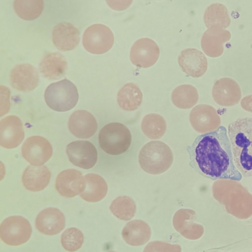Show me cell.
<instances>
[{
	"label": "cell",
	"mask_w": 252,
	"mask_h": 252,
	"mask_svg": "<svg viewBox=\"0 0 252 252\" xmlns=\"http://www.w3.org/2000/svg\"><path fill=\"white\" fill-rule=\"evenodd\" d=\"M86 181L82 173L74 169L62 171L56 181L58 192L65 197H73L82 193L86 188Z\"/></svg>",
	"instance_id": "11"
},
{
	"label": "cell",
	"mask_w": 252,
	"mask_h": 252,
	"mask_svg": "<svg viewBox=\"0 0 252 252\" xmlns=\"http://www.w3.org/2000/svg\"><path fill=\"white\" fill-rule=\"evenodd\" d=\"M65 225V217L58 209L49 207L41 211L35 219V226L41 233L54 235L61 232Z\"/></svg>",
	"instance_id": "18"
},
{
	"label": "cell",
	"mask_w": 252,
	"mask_h": 252,
	"mask_svg": "<svg viewBox=\"0 0 252 252\" xmlns=\"http://www.w3.org/2000/svg\"><path fill=\"white\" fill-rule=\"evenodd\" d=\"M139 162L146 172L161 174L172 165L173 155L169 147L160 141H152L145 144L139 154Z\"/></svg>",
	"instance_id": "3"
},
{
	"label": "cell",
	"mask_w": 252,
	"mask_h": 252,
	"mask_svg": "<svg viewBox=\"0 0 252 252\" xmlns=\"http://www.w3.org/2000/svg\"><path fill=\"white\" fill-rule=\"evenodd\" d=\"M234 162L244 177H252V118H239L228 126Z\"/></svg>",
	"instance_id": "2"
},
{
	"label": "cell",
	"mask_w": 252,
	"mask_h": 252,
	"mask_svg": "<svg viewBox=\"0 0 252 252\" xmlns=\"http://www.w3.org/2000/svg\"><path fill=\"white\" fill-rule=\"evenodd\" d=\"M11 86L15 90L24 92L34 89L39 82V75L36 69L29 63H22L15 66L9 75Z\"/></svg>",
	"instance_id": "14"
},
{
	"label": "cell",
	"mask_w": 252,
	"mask_h": 252,
	"mask_svg": "<svg viewBox=\"0 0 252 252\" xmlns=\"http://www.w3.org/2000/svg\"><path fill=\"white\" fill-rule=\"evenodd\" d=\"M151 233V228L148 223L142 220H134L126 224L122 230V235L128 245L139 246L149 241Z\"/></svg>",
	"instance_id": "21"
},
{
	"label": "cell",
	"mask_w": 252,
	"mask_h": 252,
	"mask_svg": "<svg viewBox=\"0 0 252 252\" xmlns=\"http://www.w3.org/2000/svg\"><path fill=\"white\" fill-rule=\"evenodd\" d=\"M67 63L60 53L52 52L46 55L39 63V71L43 77L50 80L62 78L66 72Z\"/></svg>",
	"instance_id": "22"
},
{
	"label": "cell",
	"mask_w": 252,
	"mask_h": 252,
	"mask_svg": "<svg viewBox=\"0 0 252 252\" xmlns=\"http://www.w3.org/2000/svg\"><path fill=\"white\" fill-rule=\"evenodd\" d=\"M52 153L51 144L40 136L28 138L22 146L23 157L33 166H40L46 162L51 157Z\"/></svg>",
	"instance_id": "8"
},
{
	"label": "cell",
	"mask_w": 252,
	"mask_h": 252,
	"mask_svg": "<svg viewBox=\"0 0 252 252\" xmlns=\"http://www.w3.org/2000/svg\"><path fill=\"white\" fill-rule=\"evenodd\" d=\"M218 117L215 108L207 104H199L195 106L189 114V121L192 127L200 133L211 130Z\"/></svg>",
	"instance_id": "24"
},
{
	"label": "cell",
	"mask_w": 252,
	"mask_h": 252,
	"mask_svg": "<svg viewBox=\"0 0 252 252\" xmlns=\"http://www.w3.org/2000/svg\"><path fill=\"white\" fill-rule=\"evenodd\" d=\"M78 98L76 86L66 79L51 84L44 93L47 105L59 112H65L72 109L76 105Z\"/></svg>",
	"instance_id": "4"
},
{
	"label": "cell",
	"mask_w": 252,
	"mask_h": 252,
	"mask_svg": "<svg viewBox=\"0 0 252 252\" xmlns=\"http://www.w3.org/2000/svg\"><path fill=\"white\" fill-rule=\"evenodd\" d=\"M241 105L245 110L252 112V94L244 97L241 100Z\"/></svg>",
	"instance_id": "34"
},
{
	"label": "cell",
	"mask_w": 252,
	"mask_h": 252,
	"mask_svg": "<svg viewBox=\"0 0 252 252\" xmlns=\"http://www.w3.org/2000/svg\"></svg>",
	"instance_id": "35"
},
{
	"label": "cell",
	"mask_w": 252,
	"mask_h": 252,
	"mask_svg": "<svg viewBox=\"0 0 252 252\" xmlns=\"http://www.w3.org/2000/svg\"><path fill=\"white\" fill-rule=\"evenodd\" d=\"M98 140L101 148L107 154L119 155L126 152L131 143L128 128L119 123H111L100 130Z\"/></svg>",
	"instance_id": "5"
},
{
	"label": "cell",
	"mask_w": 252,
	"mask_h": 252,
	"mask_svg": "<svg viewBox=\"0 0 252 252\" xmlns=\"http://www.w3.org/2000/svg\"><path fill=\"white\" fill-rule=\"evenodd\" d=\"M50 178L51 173L46 166L29 165L23 174L22 182L27 189L35 192L44 189Z\"/></svg>",
	"instance_id": "23"
},
{
	"label": "cell",
	"mask_w": 252,
	"mask_h": 252,
	"mask_svg": "<svg viewBox=\"0 0 252 252\" xmlns=\"http://www.w3.org/2000/svg\"><path fill=\"white\" fill-rule=\"evenodd\" d=\"M32 229L29 221L20 216L5 219L0 226V237L6 244L19 246L30 238Z\"/></svg>",
	"instance_id": "6"
},
{
	"label": "cell",
	"mask_w": 252,
	"mask_h": 252,
	"mask_svg": "<svg viewBox=\"0 0 252 252\" xmlns=\"http://www.w3.org/2000/svg\"><path fill=\"white\" fill-rule=\"evenodd\" d=\"M196 212L189 209H181L174 215L173 224L174 228L184 237L189 240H197L204 233L201 224L194 222Z\"/></svg>",
	"instance_id": "12"
},
{
	"label": "cell",
	"mask_w": 252,
	"mask_h": 252,
	"mask_svg": "<svg viewBox=\"0 0 252 252\" xmlns=\"http://www.w3.org/2000/svg\"><path fill=\"white\" fill-rule=\"evenodd\" d=\"M230 38L231 33L228 30L219 26L211 27L202 35L201 41L202 49L210 57H220L223 52V44L229 41Z\"/></svg>",
	"instance_id": "15"
},
{
	"label": "cell",
	"mask_w": 252,
	"mask_h": 252,
	"mask_svg": "<svg viewBox=\"0 0 252 252\" xmlns=\"http://www.w3.org/2000/svg\"><path fill=\"white\" fill-rule=\"evenodd\" d=\"M195 160L201 173L212 180L241 181L236 168L227 130L224 126L198 138L194 149Z\"/></svg>",
	"instance_id": "1"
},
{
	"label": "cell",
	"mask_w": 252,
	"mask_h": 252,
	"mask_svg": "<svg viewBox=\"0 0 252 252\" xmlns=\"http://www.w3.org/2000/svg\"><path fill=\"white\" fill-rule=\"evenodd\" d=\"M197 89L190 84L181 85L176 87L171 94L173 104L181 109H189L196 104L198 100Z\"/></svg>",
	"instance_id": "27"
},
{
	"label": "cell",
	"mask_w": 252,
	"mask_h": 252,
	"mask_svg": "<svg viewBox=\"0 0 252 252\" xmlns=\"http://www.w3.org/2000/svg\"><path fill=\"white\" fill-rule=\"evenodd\" d=\"M109 208L117 218L123 220H129L134 216L136 206L134 201L130 197L121 196L112 201Z\"/></svg>",
	"instance_id": "31"
},
{
	"label": "cell",
	"mask_w": 252,
	"mask_h": 252,
	"mask_svg": "<svg viewBox=\"0 0 252 252\" xmlns=\"http://www.w3.org/2000/svg\"><path fill=\"white\" fill-rule=\"evenodd\" d=\"M70 131L76 137L86 139L93 136L97 125L94 117L86 110H77L70 116L68 122Z\"/></svg>",
	"instance_id": "19"
},
{
	"label": "cell",
	"mask_w": 252,
	"mask_h": 252,
	"mask_svg": "<svg viewBox=\"0 0 252 252\" xmlns=\"http://www.w3.org/2000/svg\"><path fill=\"white\" fill-rule=\"evenodd\" d=\"M79 30L68 22L56 25L52 31V40L58 49L63 51L74 49L80 41Z\"/></svg>",
	"instance_id": "20"
},
{
	"label": "cell",
	"mask_w": 252,
	"mask_h": 252,
	"mask_svg": "<svg viewBox=\"0 0 252 252\" xmlns=\"http://www.w3.org/2000/svg\"><path fill=\"white\" fill-rule=\"evenodd\" d=\"M179 64L187 75L194 78L202 76L207 69V60L204 54L194 48H187L178 56Z\"/></svg>",
	"instance_id": "17"
},
{
	"label": "cell",
	"mask_w": 252,
	"mask_h": 252,
	"mask_svg": "<svg viewBox=\"0 0 252 252\" xmlns=\"http://www.w3.org/2000/svg\"><path fill=\"white\" fill-rule=\"evenodd\" d=\"M159 48L156 42L149 38H141L132 46L130 58L132 63L139 67L147 68L158 61Z\"/></svg>",
	"instance_id": "9"
},
{
	"label": "cell",
	"mask_w": 252,
	"mask_h": 252,
	"mask_svg": "<svg viewBox=\"0 0 252 252\" xmlns=\"http://www.w3.org/2000/svg\"><path fill=\"white\" fill-rule=\"evenodd\" d=\"M182 248L177 244L154 241L149 243L145 247L143 252H181Z\"/></svg>",
	"instance_id": "33"
},
{
	"label": "cell",
	"mask_w": 252,
	"mask_h": 252,
	"mask_svg": "<svg viewBox=\"0 0 252 252\" xmlns=\"http://www.w3.org/2000/svg\"><path fill=\"white\" fill-rule=\"evenodd\" d=\"M25 136L23 124L17 116L10 115L0 122V144L5 148L18 146Z\"/></svg>",
	"instance_id": "13"
},
{
	"label": "cell",
	"mask_w": 252,
	"mask_h": 252,
	"mask_svg": "<svg viewBox=\"0 0 252 252\" xmlns=\"http://www.w3.org/2000/svg\"><path fill=\"white\" fill-rule=\"evenodd\" d=\"M204 21L208 28L214 26L226 28L231 22L226 7L220 3L212 4L207 8L204 15Z\"/></svg>",
	"instance_id": "28"
},
{
	"label": "cell",
	"mask_w": 252,
	"mask_h": 252,
	"mask_svg": "<svg viewBox=\"0 0 252 252\" xmlns=\"http://www.w3.org/2000/svg\"><path fill=\"white\" fill-rule=\"evenodd\" d=\"M82 232L75 227L67 228L62 233L61 238L63 247L67 251L74 252L79 250L84 243Z\"/></svg>",
	"instance_id": "32"
},
{
	"label": "cell",
	"mask_w": 252,
	"mask_h": 252,
	"mask_svg": "<svg viewBox=\"0 0 252 252\" xmlns=\"http://www.w3.org/2000/svg\"><path fill=\"white\" fill-rule=\"evenodd\" d=\"M66 151L70 161L82 168L90 169L97 161V150L88 141L72 142L67 145Z\"/></svg>",
	"instance_id": "10"
},
{
	"label": "cell",
	"mask_w": 252,
	"mask_h": 252,
	"mask_svg": "<svg viewBox=\"0 0 252 252\" xmlns=\"http://www.w3.org/2000/svg\"><path fill=\"white\" fill-rule=\"evenodd\" d=\"M141 129L148 138L159 139L166 130V123L161 115L155 113L149 114L143 118Z\"/></svg>",
	"instance_id": "29"
},
{
	"label": "cell",
	"mask_w": 252,
	"mask_h": 252,
	"mask_svg": "<svg viewBox=\"0 0 252 252\" xmlns=\"http://www.w3.org/2000/svg\"><path fill=\"white\" fill-rule=\"evenodd\" d=\"M142 97V93L139 87L134 83H128L118 92L117 102L123 110L134 111L140 106Z\"/></svg>",
	"instance_id": "26"
},
{
	"label": "cell",
	"mask_w": 252,
	"mask_h": 252,
	"mask_svg": "<svg viewBox=\"0 0 252 252\" xmlns=\"http://www.w3.org/2000/svg\"><path fill=\"white\" fill-rule=\"evenodd\" d=\"M114 37L112 31L107 26L95 24L89 27L83 36V45L89 52L102 54L112 47Z\"/></svg>",
	"instance_id": "7"
},
{
	"label": "cell",
	"mask_w": 252,
	"mask_h": 252,
	"mask_svg": "<svg viewBox=\"0 0 252 252\" xmlns=\"http://www.w3.org/2000/svg\"><path fill=\"white\" fill-rule=\"evenodd\" d=\"M241 91L237 82L228 77L217 80L212 89V96L215 101L222 106L234 105L241 98Z\"/></svg>",
	"instance_id": "16"
},
{
	"label": "cell",
	"mask_w": 252,
	"mask_h": 252,
	"mask_svg": "<svg viewBox=\"0 0 252 252\" xmlns=\"http://www.w3.org/2000/svg\"><path fill=\"white\" fill-rule=\"evenodd\" d=\"M86 181L85 190L80 194L84 200L90 202H96L102 200L106 195L107 184L100 175L89 173L84 176Z\"/></svg>",
	"instance_id": "25"
},
{
	"label": "cell",
	"mask_w": 252,
	"mask_h": 252,
	"mask_svg": "<svg viewBox=\"0 0 252 252\" xmlns=\"http://www.w3.org/2000/svg\"><path fill=\"white\" fill-rule=\"evenodd\" d=\"M44 2L42 0H16L14 9L17 15L25 20H33L42 12Z\"/></svg>",
	"instance_id": "30"
}]
</instances>
